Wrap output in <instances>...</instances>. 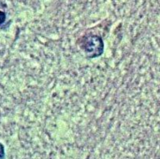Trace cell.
Segmentation results:
<instances>
[{
    "label": "cell",
    "instance_id": "6da1fadb",
    "mask_svg": "<svg viewBox=\"0 0 160 159\" xmlns=\"http://www.w3.org/2000/svg\"><path fill=\"white\" fill-rule=\"evenodd\" d=\"M80 46L84 52V53L90 58H95L101 55L104 50L102 38L99 36L96 35H89L83 37L81 39Z\"/></svg>",
    "mask_w": 160,
    "mask_h": 159
},
{
    "label": "cell",
    "instance_id": "7a4b0ae2",
    "mask_svg": "<svg viewBox=\"0 0 160 159\" xmlns=\"http://www.w3.org/2000/svg\"><path fill=\"white\" fill-rule=\"evenodd\" d=\"M4 158H5V149H4L3 144L0 142V159Z\"/></svg>",
    "mask_w": 160,
    "mask_h": 159
},
{
    "label": "cell",
    "instance_id": "3957f363",
    "mask_svg": "<svg viewBox=\"0 0 160 159\" xmlns=\"http://www.w3.org/2000/svg\"><path fill=\"white\" fill-rule=\"evenodd\" d=\"M6 20V14L3 11H0V24H2Z\"/></svg>",
    "mask_w": 160,
    "mask_h": 159
}]
</instances>
